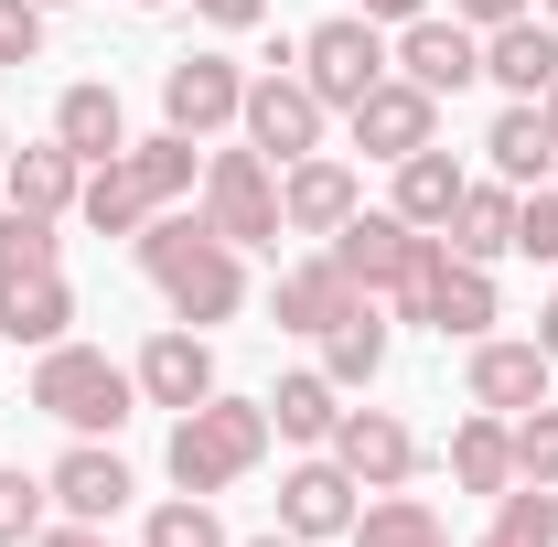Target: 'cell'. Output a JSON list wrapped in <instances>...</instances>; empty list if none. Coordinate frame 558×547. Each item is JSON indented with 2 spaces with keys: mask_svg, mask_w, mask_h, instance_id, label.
<instances>
[{
  "mask_svg": "<svg viewBox=\"0 0 558 547\" xmlns=\"http://www.w3.org/2000/svg\"><path fill=\"white\" fill-rule=\"evenodd\" d=\"M140 269H150V290L172 301V323H226L236 301H247V269H236V247L215 236L205 215H150L140 226Z\"/></svg>",
  "mask_w": 558,
  "mask_h": 547,
  "instance_id": "1",
  "label": "cell"
},
{
  "mask_svg": "<svg viewBox=\"0 0 558 547\" xmlns=\"http://www.w3.org/2000/svg\"><path fill=\"white\" fill-rule=\"evenodd\" d=\"M205 183V161H194V139L161 130V139H130L119 161H86V194H75V215L97 226V236H140L161 205H183Z\"/></svg>",
  "mask_w": 558,
  "mask_h": 547,
  "instance_id": "2",
  "label": "cell"
},
{
  "mask_svg": "<svg viewBox=\"0 0 558 547\" xmlns=\"http://www.w3.org/2000/svg\"><path fill=\"white\" fill-rule=\"evenodd\" d=\"M269 462V398H205L172 418V483L183 494H226Z\"/></svg>",
  "mask_w": 558,
  "mask_h": 547,
  "instance_id": "3",
  "label": "cell"
},
{
  "mask_svg": "<svg viewBox=\"0 0 558 547\" xmlns=\"http://www.w3.org/2000/svg\"><path fill=\"white\" fill-rule=\"evenodd\" d=\"M33 409L65 418L75 440H97V429H119L140 409V376L130 365H108L97 343H44V365H33Z\"/></svg>",
  "mask_w": 558,
  "mask_h": 547,
  "instance_id": "4",
  "label": "cell"
},
{
  "mask_svg": "<svg viewBox=\"0 0 558 547\" xmlns=\"http://www.w3.org/2000/svg\"><path fill=\"white\" fill-rule=\"evenodd\" d=\"M323 247H333V269H344L354 290H409V279H418V258H429L440 236H429V226H409L398 205H376V215L354 205L344 226L323 236Z\"/></svg>",
  "mask_w": 558,
  "mask_h": 547,
  "instance_id": "5",
  "label": "cell"
},
{
  "mask_svg": "<svg viewBox=\"0 0 558 547\" xmlns=\"http://www.w3.org/2000/svg\"><path fill=\"white\" fill-rule=\"evenodd\" d=\"M205 226L226 247H279V172L269 150H215L205 161Z\"/></svg>",
  "mask_w": 558,
  "mask_h": 547,
  "instance_id": "6",
  "label": "cell"
},
{
  "mask_svg": "<svg viewBox=\"0 0 558 547\" xmlns=\"http://www.w3.org/2000/svg\"><path fill=\"white\" fill-rule=\"evenodd\" d=\"M376 75H387V33H376L365 11H333V22L301 33V86H312L323 108H354Z\"/></svg>",
  "mask_w": 558,
  "mask_h": 547,
  "instance_id": "7",
  "label": "cell"
},
{
  "mask_svg": "<svg viewBox=\"0 0 558 547\" xmlns=\"http://www.w3.org/2000/svg\"><path fill=\"white\" fill-rule=\"evenodd\" d=\"M323 119H333V108L301 86V65H290V75H279V65H269V75H247V108H236V130H247V150H269L279 172L323 150Z\"/></svg>",
  "mask_w": 558,
  "mask_h": 547,
  "instance_id": "8",
  "label": "cell"
},
{
  "mask_svg": "<svg viewBox=\"0 0 558 547\" xmlns=\"http://www.w3.org/2000/svg\"><path fill=\"white\" fill-rule=\"evenodd\" d=\"M398 312H409V323H429V333L484 343V323H494V269L451 258V247H429V258H418V279L398 290Z\"/></svg>",
  "mask_w": 558,
  "mask_h": 547,
  "instance_id": "9",
  "label": "cell"
},
{
  "mask_svg": "<svg viewBox=\"0 0 558 547\" xmlns=\"http://www.w3.org/2000/svg\"><path fill=\"white\" fill-rule=\"evenodd\" d=\"M344 119H354V150H365V161H409V150H429V139H440V97H429V86H409V75H376Z\"/></svg>",
  "mask_w": 558,
  "mask_h": 547,
  "instance_id": "10",
  "label": "cell"
},
{
  "mask_svg": "<svg viewBox=\"0 0 558 547\" xmlns=\"http://www.w3.org/2000/svg\"><path fill=\"white\" fill-rule=\"evenodd\" d=\"M398 75H409V86H429V97H462V86L484 75V33H473V22L418 11V22H398Z\"/></svg>",
  "mask_w": 558,
  "mask_h": 547,
  "instance_id": "11",
  "label": "cell"
},
{
  "mask_svg": "<svg viewBox=\"0 0 558 547\" xmlns=\"http://www.w3.org/2000/svg\"><path fill=\"white\" fill-rule=\"evenodd\" d=\"M247 108V75L226 65V54H183V65H161V119L183 139H205V130H226Z\"/></svg>",
  "mask_w": 558,
  "mask_h": 547,
  "instance_id": "12",
  "label": "cell"
},
{
  "mask_svg": "<svg viewBox=\"0 0 558 547\" xmlns=\"http://www.w3.org/2000/svg\"><path fill=\"white\" fill-rule=\"evenodd\" d=\"M130 376H140V398H150V409H172V418H183V409H205V398H215V354H205V333H194V323L150 333V343H140V365H130Z\"/></svg>",
  "mask_w": 558,
  "mask_h": 547,
  "instance_id": "13",
  "label": "cell"
},
{
  "mask_svg": "<svg viewBox=\"0 0 558 547\" xmlns=\"http://www.w3.org/2000/svg\"><path fill=\"white\" fill-rule=\"evenodd\" d=\"M354 205H365V183H354V161H333V150H312V161L279 172V226L290 236H333Z\"/></svg>",
  "mask_w": 558,
  "mask_h": 547,
  "instance_id": "14",
  "label": "cell"
},
{
  "mask_svg": "<svg viewBox=\"0 0 558 547\" xmlns=\"http://www.w3.org/2000/svg\"><path fill=\"white\" fill-rule=\"evenodd\" d=\"M354 494H365V483H354L344 462L323 451V462L279 473V526H290L301 547H312V537H354Z\"/></svg>",
  "mask_w": 558,
  "mask_h": 547,
  "instance_id": "15",
  "label": "cell"
},
{
  "mask_svg": "<svg viewBox=\"0 0 558 547\" xmlns=\"http://www.w3.org/2000/svg\"><path fill=\"white\" fill-rule=\"evenodd\" d=\"M333 462H344L365 494H398V483L418 473V440H409V418H387V409H344V429H333Z\"/></svg>",
  "mask_w": 558,
  "mask_h": 547,
  "instance_id": "16",
  "label": "cell"
},
{
  "mask_svg": "<svg viewBox=\"0 0 558 547\" xmlns=\"http://www.w3.org/2000/svg\"><path fill=\"white\" fill-rule=\"evenodd\" d=\"M354 301H376V290H354V279L333 269V247H323V258H301V269H279V290H269L279 333H333Z\"/></svg>",
  "mask_w": 558,
  "mask_h": 547,
  "instance_id": "17",
  "label": "cell"
},
{
  "mask_svg": "<svg viewBox=\"0 0 558 547\" xmlns=\"http://www.w3.org/2000/svg\"><path fill=\"white\" fill-rule=\"evenodd\" d=\"M440 247L473 258V269L515 258V183H505V172H494V183H462V205H451V226H440Z\"/></svg>",
  "mask_w": 558,
  "mask_h": 547,
  "instance_id": "18",
  "label": "cell"
},
{
  "mask_svg": "<svg viewBox=\"0 0 558 547\" xmlns=\"http://www.w3.org/2000/svg\"><path fill=\"white\" fill-rule=\"evenodd\" d=\"M44 494H54V505H65L75 526H108V515H119V505H130V462H119V451H97V440H75L65 462H54V473H44Z\"/></svg>",
  "mask_w": 558,
  "mask_h": 547,
  "instance_id": "19",
  "label": "cell"
},
{
  "mask_svg": "<svg viewBox=\"0 0 558 547\" xmlns=\"http://www.w3.org/2000/svg\"><path fill=\"white\" fill-rule=\"evenodd\" d=\"M548 376H558V365L537 354V333H526V343H473V409H494V418L537 409Z\"/></svg>",
  "mask_w": 558,
  "mask_h": 547,
  "instance_id": "20",
  "label": "cell"
},
{
  "mask_svg": "<svg viewBox=\"0 0 558 547\" xmlns=\"http://www.w3.org/2000/svg\"><path fill=\"white\" fill-rule=\"evenodd\" d=\"M484 75L505 86V97H548V86H558V33H548V11H526V22L484 33Z\"/></svg>",
  "mask_w": 558,
  "mask_h": 547,
  "instance_id": "21",
  "label": "cell"
},
{
  "mask_svg": "<svg viewBox=\"0 0 558 547\" xmlns=\"http://www.w3.org/2000/svg\"><path fill=\"white\" fill-rule=\"evenodd\" d=\"M65 323H75V290H65V269L0 279V343H65Z\"/></svg>",
  "mask_w": 558,
  "mask_h": 547,
  "instance_id": "22",
  "label": "cell"
},
{
  "mask_svg": "<svg viewBox=\"0 0 558 547\" xmlns=\"http://www.w3.org/2000/svg\"><path fill=\"white\" fill-rule=\"evenodd\" d=\"M484 150H494V172H505L515 194L558 172V130H548V108H537V97H515V108H505V119L484 130Z\"/></svg>",
  "mask_w": 558,
  "mask_h": 547,
  "instance_id": "23",
  "label": "cell"
},
{
  "mask_svg": "<svg viewBox=\"0 0 558 547\" xmlns=\"http://www.w3.org/2000/svg\"><path fill=\"white\" fill-rule=\"evenodd\" d=\"M0 183H11V205H22V215H65L75 194H86V161H75L65 139H44V150H11Z\"/></svg>",
  "mask_w": 558,
  "mask_h": 547,
  "instance_id": "24",
  "label": "cell"
},
{
  "mask_svg": "<svg viewBox=\"0 0 558 547\" xmlns=\"http://www.w3.org/2000/svg\"><path fill=\"white\" fill-rule=\"evenodd\" d=\"M54 139H65L75 161H119V150H130L119 86H65V97H54Z\"/></svg>",
  "mask_w": 558,
  "mask_h": 547,
  "instance_id": "25",
  "label": "cell"
},
{
  "mask_svg": "<svg viewBox=\"0 0 558 547\" xmlns=\"http://www.w3.org/2000/svg\"><path fill=\"white\" fill-rule=\"evenodd\" d=\"M462 183H473V172H462V161L429 139V150H409V161H398V215L440 236V226H451V205H462Z\"/></svg>",
  "mask_w": 558,
  "mask_h": 547,
  "instance_id": "26",
  "label": "cell"
},
{
  "mask_svg": "<svg viewBox=\"0 0 558 547\" xmlns=\"http://www.w3.org/2000/svg\"><path fill=\"white\" fill-rule=\"evenodd\" d=\"M376 365H387V312H376V301H354L344 323L323 333V376L354 398V387H376Z\"/></svg>",
  "mask_w": 558,
  "mask_h": 547,
  "instance_id": "27",
  "label": "cell"
},
{
  "mask_svg": "<svg viewBox=\"0 0 558 547\" xmlns=\"http://www.w3.org/2000/svg\"><path fill=\"white\" fill-rule=\"evenodd\" d=\"M451 483H462V494H505V483H515V440H505L494 409L451 429Z\"/></svg>",
  "mask_w": 558,
  "mask_h": 547,
  "instance_id": "28",
  "label": "cell"
},
{
  "mask_svg": "<svg viewBox=\"0 0 558 547\" xmlns=\"http://www.w3.org/2000/svg\"><path fill=\"white\" fill-rule=\"evenodd\" d=\"M269 429L279 440H333V429H344V387H333V376H279Z\"/></svg>",
  "mask_w": 558,
  "mask_h": 547,
  "instance_id": "29",
  "label": "cell"
},
{
  "mask_svg": "<svg viewBox=\"0 0 558 547\" xmlns=\"http://www.w3.org/2000/svg\"><path fill=\"white\" fill-rule=\"evenodd\" d=\"M484 547H558V483H505Z\"/></svg>",
  "mask_w": 558,
  "mask_h": 547,
  "instance_id": "30",
  "label": "cell"
},
{
  "mask_svg": "<svg viewBox=\"0 0 558 547\" xmlns=\"http://www.w3.org/2000/svg\"><path fill=\"white\" fill-rule=\"evenodd\" d=\"M354 547H440V515L418 494H376V505H354Z\"/></svg>",
  "mask_w": 558,
  "mask_h": 547,
  "instance_id": "31",
  "label": "cell"
},
{
  "mask_svg": "<svg viewBox=\"0 0 558 547\" xmlns=\"http://www.w3.org/2000/svg\"><path fill=\"white\" fill-rule=\"evenodd\" d=\"M54 247H65V236H54V215H0V279H33V269H54Z\"/></svg>",
  "mask_w": 558,
  "mask_h": 547,
  "instance_id": "32",
  "label": "cell"
},
{
  "mask_svg": "<svg viewBox=\"0 0 558 547\" xmlns=\"http://www.w3.org/2000/svg\"><path fill=\"white\" fill-rule=\"evenodd\" d=\"M505 440H515V483H558V409L548 398L505 418Z\"/></svg>",
  "mask_w": 558,
  "mask_h": 547,
  "instance_id": "33",
  "label": "cell"
},
{
  "mask_svg": "<svg viewBox=\"0 0 558 547\" xmlns=\"http://www.w3.org/2000/svg\"><path fill=\"white\" fill-rule=\"evenodd\" d=\"M140 547H226V526H215V505H205V494H172V505L140 526Z\"/></svg>",
  "mask_w": 558,
  "mask_h": 547,
  "instance_id": "34",
  "label": "cell"
},
{
  "mask_svg": "<svg viewBox=\"0 0 558 547\" xmlns=\"http://www.w3.org/2000/svg\"><path fill=\"white\" fill-rule=\"evenodd\" d=\"M515 258H548L558 269V183H526L515 194Z\"/></svg>",
  "mask_w": 558,
  "mask_h": 547,
  "instance_id": "35",
  "label": "cell"
},
{
  "mask_svg": "<svg viewBox=\"0 0 558 547\" xmlns=\"http://www.w3.org/2000/svg\"><path fill=\"white\" fill-rule=\"evenodd\" d=\"M44 505H54V494H44L33 473H0V547H33V537H44Z\"/></svg>",
  "mask_w": 558,
  "mask_h": 547,
  "instance_id": "36",
  "label": "cell"
},
{
  "mask_svg": "<svg viewBox=\"0 0 558 547\" xmlns=\"http://www.w3.org/2000/svg\"><path fill=\"white\" fill-rule=\"evenodd\" d=\"M44 54V0H0V65H33Z\"/></svg>",
  "mask_w": 558,
  "mask_h": 547,
  "instance_id": "37",
  "label": "cell"
},
{
  "mask_svg": "<svg viewBox=\"0 0 558 547\" xmlns=\"http://www.w3.org/2000/svg\"><path fill=\"white\" fill-rule=\"evenodd\" d=\"M537 0H451V22H473V33H505V22H526Z\"/></svg>",
  "mask_w": 558,
  "mask_h": 547,
  "instance_id": "38",
  "label": "cell"
},
{
  "mask_svg": "<svg viewBox=\"0 0 558 547\" xmlns=\"http://www.w3.org/2000/svg\"><path fill=\"white\" fill-rule=\"evenodd\" d=\"M194 11H205L215 33H247V22H258V11H269V0H194Z\"/></svg>",
  "mask_w": 558,
  "mask_h": 547,
  "instance_id": "39",
  "label": "cell"
},
{
  "mask_svg": "<svg viewBox=\"0 0 558 547\" xmlns=\"http://www.w3.org/2000/svg\"><path fill=\"white\" fill-rule=\"evenodd\" d=\"M33 547H108V537H97V526H75V515H65V526H44Z\"/></svg>",
  "mask_w": 558,
  "mask_h": 547,
  "instance_id": "40",
  "label": "cell"
},
{
  "mask_svg": "<svg viewBox=\"0 0 558 547\" xmlns=\"http://www.w3.org/2000/svg\"><path fill=\"white\" fill-rule=\"evenodd\" d=\"M429 0H365V22H418Z\"/></svg>",
  "mask_w": 558,
  "mask_h": 547,
  "instance_id": "41",
  "label": "cell"
},
{
  "mask_svg": "<svg viewBox=\"0 0 558 547\" xmlns=\"http://www.w3.org/2000/svg\"><path fill=\"white\" fill-rule=\"evenodd\" d=\"M537 354H548V365H558V301H548V312H537Z\"/></svg>",
  "mask_w": 558,
  "mask_h": 547,
  "instance_id": "42",
  "label": "cell"
},
{
  "mask_svg": "<svg viewBox=\"0 0 558 547\" xmlns=\"http://www.w3.org/2000/svg\"><path fill=\"white\" fill-rule=\"evenodd\" d=\"M247 547H301V537H290V526H279V537H247Z\"/></svg>",
  "mask_w": 558,
  "mask_h": 547,
  "instance_id": "43",
  "label": "cell"
},
{
  "mask_svg": "<svg viewBox=\"0 0 558 547\" xmlns=\"http://www.w3.org/2000/svg\"><path fill=\"white\" fill-rule=\"evenodd\" d=\"M537 108H548V130H558V86H548V97H537Z\"/></svg>",
  "mask_w": 558,
  "mask_h": 547,
  "instance_id": "44",
  "label": "cell"
},
{
  "mask_svg": "<svg viewBox=\"0 0 558 547\" xmlns=\"http://www.w3.org/2000/svg\"><path fill=\"white\" fill-rule=\"evenodd\" d=\"M0 161H11V130H0Z\"/></svg>",
  "mask_w": 558,
  "mask_h": 547,
  "instance_id": "45",
  "label": "cell"
},
{
  "mask_svg": "<svg viewBox=\"0 0 558 547\" xmlns=\"http://www.w3.org/2000/svg\"><path fill=\"white\" fill-rule=\"evenodd\" d=\"M130 11H161V0H130Z\"/></svg>",
  "mask_w": 558,
  "mask_h": 547,
  "instance_id": "46",
  "label": "cell"
},
{
  "mask_svg": "<svg viewBox=\"0 0 558 547\" xmlns=\"http://www.w3.org/2000/svg\"><path fill=\"white\" fill-rule=\"evenodd\" d=\"M537 11H548V22H558V0H537Z\"/></svg>",
  "mask_w": 558,
  "mask_h": 547,
  "instance_id": "47",
  "label": "cell"
},
{
  "mask_svg": "<svg viewBox=\"0 0 558 547\" xmlns=\"http://www.w3.org/2000/svg\"><path fill=\"white\" fill-rule=\"evenodd\" d=\"M44 11H65V0H44Z\"/></svg>",
  "mask_w": 558,
  "mask_h": 547,
  "instance_id": "48",
  "label": "cell"
},
{
  "mask_svg": "<svg viewBox=\"0 0 558 547\" xmlns=\"http://www.w3.org/2000/svg\"><path fill=\"white\" fill-rule=\"evenodd\" d=\"M440 547H451V537H440Z\"/></svg>",
  "mask_w": 558,
  "mask_h": 547,
  "instance_id": "49",
  "label": "cell"
}]
</instances>
